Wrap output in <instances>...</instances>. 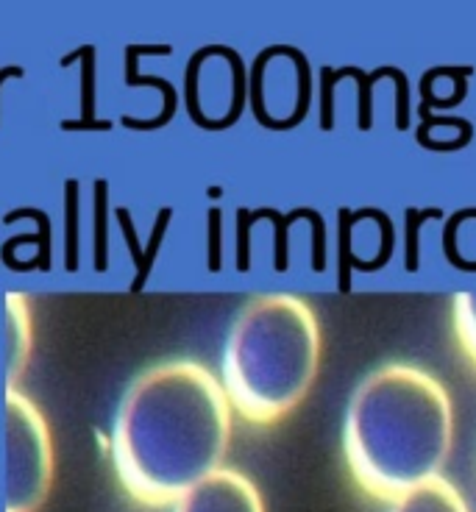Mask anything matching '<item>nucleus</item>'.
<instances>
[{"instance_id":"obj_1","label":"nucleus","mask_w":476,"mask_h":512,"mask_svg":"<svg viewBox=\"0 0 476 512\" xmlns=\"http://www.w3.org/2000/svg\"><path fill=\"white\" fill-rule=\"evenodd\" d=\"M232 440V404L198 362L142 371L120 401L112 460L131 496L148 507L179 504L215 474Z\"/></svg>"},{"instance_id":"obj_2","label":"nucleus","mask_w":476,"mask_h":512,"mask_svg":"<svg viewBox=\"0 0 476 512\" xmlns=\"http://www.w3.org/2000/svg\"><path fill=\"white\" fill-rule=\"evenodd\" d=\"M454 446V404L435 373L387 362L348 398L343 457L365 496L393 504L443 476Z\"/></svg>"},{"instance_id":"obj_3","label":"nucleus","mask_w":476,"mask_h":512,"mask_svg":"<svg viewBox=\"0 0 476 512\" xmlns=\"http://www.w3.org/2000/svg\"><path fill=\"white\" fill-rule=\"evenodd\" d=\"M323 334L301 295H254L234 318L223 348V393L248 423L287 418L321 368Z\"/></svg>"},{"instance_id":"obj_4","label":"nucleus","mask_w":476,"mask_h":512,"mask_svg":"<svg viewBox=\"0 0 476 512\" xmlns=\"http://www.w3.org/2000/svg\"><path fill=\"white\" fill-rule=\"evenodd\" d=\"M53 482V443L45 415L17 387L6 393V512H37Z\"/></svg>"},{"instance_id":"obj_5","label":"nucleus","mask_w":476,"mask_h":512,"mask_svg":"<svg viewBox=\"0 0 476 512\" xmlns=\"http://www.w3.org/2000/svg\"><path fill=\"white\" fill-rule=\"evenodd\" d=\"M176 512H265L259 487L234 468H218L181 496Z\"/></svg>"},{"instance_id":"obj_6","label":"nucleus","mask_w":476,"mask_h":512,"mask_svg":"<svg viewBox=\"0 0 476 512\" xmlns=\"http://www.w3.org/2000/svg\"><path fill=\"white\" fill-rule=\"evenodd\" d=\"M31 354V315H28L26 295L9 293L6 301V382L17 384L28 365Z\"/></svg>"},{"instance_id":"obj_7","label":"nucleus","mask_w":476,"mask_h":512,"mask_svg":"<svg viewBox=\"0 0 476 512\" xmlns=\"http://www.w3.org/2000/svg\"><path fill=\"white\" fill-rule=\"evenodd\" d=\"M390 512H471L463 493L446 476H435L432 482L415 487L407 496L390 504Z\"/></svg>"},{"instance_id":"obj_8","label":"nucleus","mask_w":476,"mask_h":512,"mask_svg":"<svg viewBox=\"0 0 476 512\" xmlns=\"http://www.w3.org/2000/svg\"><path fill=\"white\" fill-rule=\"evenodd\" d=\"M451 329L460 354L476 368V290L451 298Z\"/></svg>"}]
</instances>
